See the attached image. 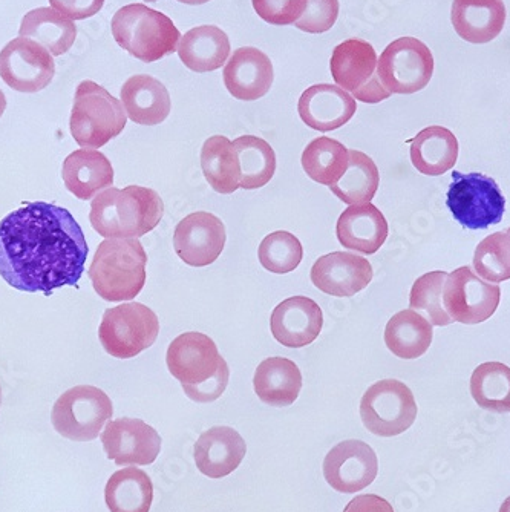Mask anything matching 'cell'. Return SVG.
<instances>
[{
    "mask_svg": "<svg viewBox=\"0 0 510 512\" xmlns=\"http://www.w3.org/2000/svg\"><path fill=\"white\" fill-rule=\"evenodd\" d=\"M88 253L82 227L65 207L36 201L0 221V276L20 292L50 296L77 286Z\"/></svg>",
    "mask_w": 510,
    "mask_h": 512,
    "instance_id": "obj_1",
    "label": "cell"
},
{
    "mask_svg": "<svg viewBox=\"0 0 510 512\" xmlns=\"http://www.w3.org/2000/svg\"><path fill=\"white\" fill-rule=\"evenodd\" d=\"M164 203L157 192L141 186L109 188L92 200L91 220L103 238H140L149 234L163 220Z\"/></svg>",
    "mask_w": 510,
    "mask_h": 512,
    "instance_id": "obj_2",
    "label": "cell"
},
{
    "mask_svg": "<svg viewBox=\"0 0 510 512\" xmlns=\"http://www.w3.org/2000/svg\"><path fill=\"white\" fill-rule=\"evenodd\" d=\"M146 264L148 255L137 238H109L95 252L88 275L100 298L131 301L146 284Z\"/></svg>",
    "mask_w": 510,
    "mask_h": 512,
    "instance_id": "obj_3",
    "label": "cell"
},
{
    "mask_svg": "<svg viewBox=\"0 0 510 512\" xmlns=\"http://www.w3.org/2000/svg\"><path fill=\"white\" fill-rule=\"evenodd\" d=\"M112 34L123 50L144 63L174 54L181 37L170 17L143 4L118 10L112 17Z\"/></svg>",
    "mask_w": 510,
    "mask_h": 512,
    "instance_id": "obj_4",
    "label": "cell"
},
{
    "mask_svg": "<svg viewBox=\"0 0 510 512\" xmlns=\"http://www.w3.org/2000/svg\"><path fill=\"white\" fill-rule=\"evenodd\" d=\"M128 114L103 86L85 80L77 86L69 129L82 149H99L126 128Z\"/></svg>",
    "mask_w": 510,
    "mask_h": 512,
    "instance_id": "obj_5",
    "label": "cell"
},
{
    "mask_svg": "<svg viewBox=\"0 0 510 512\" xmlns=\"http://www.w3.org/2000/svg\"><path fill=\"white\" fill-rule=\"evenodd\" d=\"M446 206L461 226L481 230L503 220L506 198L494 178L480 172L460 174L454 171Z\"/></svg>",
    "mask_w": 510,
    "mask_h": 512,
    "instance_id": "obj_6",
    "label": "cell"
},
{
    "mask_svg": "<svg viewBox=\"0 0 510 512\" xmlns=\"http://www.w3.org/2000/svg\"><path fill=\"white\" fill-rule=\"evenodd\" d=\"M160 333L154 310L140 302H126L108 309L100 324L99 338L108 355L131 359L152 347Z\"/></svg>",
    "mask_w": 510,
    "mask_h": 512,
    "instance_id": "obj_7",
    "label": "cell"
},
{
    "mask_svg": "<svg viewBox=\"0 0 510 512\" xmlns=\"http://www.w3.org/2000/svg\"><path fill=\"white\" fill-rule=\"evenodd\" d=\"M112 414L114 407L105 391L92 385H79L57 399L51 421L60 436L89 442L99 437Z\"/></svg>",
    "mask_w": 510,
    "mask_h": 512,
    "instance_id": "obj_8",
    "label": "cell"
},
{
    "mask_svg": "<svg viewBox=\"0 0 510 512\" xmlns=\"http://www.w3.org/2000/svg\"><path fill=\"white\" fill-rule=\"evenodd\" d=\"M377 60L371 43L360 39L345 40L334 48L330 60L331 76L339 88L350 92L354 100L376 105L391 97L380 82Z\"/></svg>",
    "mask_w": 510,
    "mask_h": 512,
    "instance_id": "obj_9",
    "label": "cell"
},
{
    "mask_svg": "<svg viewBox=\"0 0 510 512\" xmlns=\"http://www.w3.org/2000/svg\"><path fill=\"white\" fill-rule=\"evenodd\" d=\"M377 73L390 94H416L431 82L434 57L416 37H402L386 46L377 60Z\"/></svg>",
    "mask_w": 510,
    "mask_h": 512,
    "instance_id": "obj_10",
    "label": "cell"
},
{
    "mask_svg": "<svg viewBox=\"0 0 510 512\" xmlns=\"http://www.w3.org/2000/svg\"><path fill=\"white\" fill-rule=\"evenodd\" d=\"M360 417L365 428L376 436H399L416 422V399L403 382L383 379L363 394Z\"/></svg>",
    "mask_w": 510,
    "mask_h": 512,
    "instance_id": "obj_11",
    "label": "cell"
},
{
    "mask_svg": "<svg viewBox=\"0 0 510 512\" xmlns=\"http://www.w3.org/2000/svg\"><path fill=\"white\" fill-rule=\"evenodd\" d=\"M501 290L488 283L471 267H460L452 273L443 287V307L452 322L465 325L488 321L500 306Z\"/></svg>",
    "mask_w": 510,
    "mask_h": 512,
    "instance_id": "obj_12",
    "label": "cell"
},
{
    "mask_svg": "<svg viewBox=\"0 0 510 512\" xmlns=\"http://www.w3.org/2000/svg\"><path fill=\"white\" fill-rule=\"evenodd\" d=\"M166 364L183 390L201 387L220 373L227 362L218 352L215 342L198 332L183 333L170 342Z\"/></svg>",
    "mask_w": 510,
    "mask_h": 512,
    "instance_id": "obj_13",
    "label": "cell"
},
{
    "mask_svg": "<svg viewBox=\"0 0 510 512\" xmlns=\"http://www.w3.org/2000/svg\"><path fill=\"white\" fill-rule=\"evenodd\" d=\"M54 74L53 54L27 37L11 40L0 53V77L14 91H42L53 82Z\"/></svg>",
    "mask_w": 510,
    "mask_h": 512,
    "instance_id": "obj_14",
    "label": "cell"
},
{
    "mask_svg": "<svg viewBox=\"0 0 510 512\" xmlns=\"http://www.w3.org/2000/svg\"><path fill=\"white\" fill-rule=\"evenodd\" d=\"M379 462L370 445L362 440L337 444L324 460V476L333 490L344 494L359 493L377 477Z\"/></svg>",
    "mask_w": 510,
    "mask_h": 512,
    "instance_id": "obj_15",
    "label": "cell"
},
{
    "mask_svg": "<svg viewBox=\"0 0 510 512\" xmlns=\"http://www.w3.org/2000/svg\"><path fill=\"white\" fill-rule=\"evenodd\" d=\"M226 227L209 212H195L178 223L174 247L180 260L190 267L215 263L226 246Z\"/></svg>",
    "mask_w": 510,
    "mask_h": 512,
    "instance_id": "obj_16",
    "label": "cell"
},
{
    "mask_svg": "<svg viewBox=\"0 0 510 512\" xmlns=\"http://www.w3.org/2000/svg\"><path fill=\"white\" fill-rule=\"evenodd\" d=\"M103 448L115 465H152L161 451L160 434L146 422L121 417L102 433Z\"/></svg>",
    "mask_w": 510,
    "mask_h": 512,
    "instance_id": "obj_17",
    "label": "cell"
},
{
    "mask_svg": "<svg viewBox=\"0 0 510 512\" xmlns=\"http://www.w3.org/2000/svg\"><path fill=\"white\" fill-rule=\"evenodd\" d=\"M371 281L370 261L350 252L328 253L311 267V283L322 293L337 298H350L367 289Z\"/></svg>",
    "mask_w": 510,
    "mask_h": 512,
    "instance_id": "obj_18",
    "label": "cell"
},
{
    "mask_svg": "<svg viewBox=\"0 0 510 512\" xmlns=\"http://www.w3.org/2000/svg\"><path fill=\"white\" fill-rule=\"evenodd\" d=\"M324 315L318 302L307 296L285 299L273 310L270 318L272 335L288 348H302L321 335Z\"/></svg>",
    "mask_w": 510,
    "mask_h": 512,
    "instance_id": "obj_19",
    "label": "cell"
},
{
    "mask_svg": "<svg viewBox=\"0 0 510 512\" xmlns=\"http://www.w3.org/2000/svg\"><path fill=\"white\" fill-rule=\"evenodd\" d=\"M302 122L319 132L336 131L347 125L357 111L356 100L336 85H314L305 89L298 105Z\"/></svg>",
    "mask_w": 510,
    "mask_h": 512,
    "instance_id": "obj_20",
    "label": "cell"
},
{
    "mask_svg": "<svg viewBox=\"0 0 510 512\" xmlns=\"http://www.w3.org/2000/svg\"><path fill=\"white\" fill-rule=\"evenodd\" d=\"M273 79L272 60L252 46L236 50L224 68L227 91L244 102L262 99L272 88Z\"/></svg>",
    "mask_w": 510,
    "mask_h": 512,
    "instance_id": "obj_21",
    "label": "cell"
},
{
    "mask_svg": "<svg viewBox=\"0 0 510 512\" xmlns=\"http://www.w3.org/2000/svg\"><path fill=\"white\" fill-rule=\"evenodd\" d=\"M246 453V442L230 427L210 428L193 448L198 470L210 479H223L238 470Z\"/></svg>",
    "mask_w": 510,
    "mask_h": 512,
    "instance_id": "obj_22",
    "label": "cell"
},
{
    "mask_svg": "<svg viewBox=\"0 0 510 512\" xmlns=\"http://www.w3.org/2000/svg\"><path fill=\"white\" fill-rule=\"evenodd\" d=\"M388 223L379 207L371 203L354 204L337 221V240L345 249L374 255L388 238Z\"/></svg>",
    "mask_w": 510,
    "mask_h": 512,
    "instance_id": "obj_23",
    "label": "cell"
},
{
    "mask_svg": "<svg viewBox=\"0 0 510 512\" xmlns=\"http://www.w3.org/2000/svg\"><path fill=\"white\" fill-rule=\"evenodd\" d=\"M62 177L74 197L88 201L111 188L114 169L109 158L97 149H79L66 157Z\"/></svg>",
    "mask_w": 510,
    "mask_h": 512,
    "instance_id": "obj_24",
    "label": "cell"
},
{
    "mask_svg": "<svg viewBox=\"0 0 510 512\" xmlns=\"http://www.w3.org/2000/svg\"><path fill=\"white\" fill-rule=\"evenodd\" d=\"M121 103L126 114L137 125L155 126L169 117L172 102L160 80L138 74L121 86Z\"/></svg>",
    "mask_w": 510,
    "mask_h": 512,
    "instance_id": "obj_25",
    "label": "cell"
},
{
    "mask_svg": "<svg viewBox=\"0 0 510 512\" xmlns=\"http://www.w3.org/2000/svg\"><path fill=\"white\" fill-rule=\"evenodd\" d=\"M253 387L264 404L270 407H288L299 398L302 373L298 365L290 359H265L256 368Z\"/></svg>",
    "mask_w": 510,
    "mask_h": 512,
    "instance_id": "obj_26",
    "label": "cell"
},
{
    "mask_svg": "<svg viewBox=\"0 0 510 512\" xmlns=\"http://www.w3.org/2000/svg\"><path fill=\"white\" fill-rule=\"evenodd\" d=\"M177 51L187 68L195 73H210L229 60V37L218 27L203 25L187 31L181 37Z\"/></svg>",
    "mask_w": 510,
    "mask_h": 512,
    "instance_id": "obj_27",
    "label": "cell"
},
{
    "mask_svg": "<svg viewBox=\"0 0 510 512\" xmlns=\"http://www.w3.org/2000/svg\"><path fill=\"white\" fill-rule=\"evenodd\" d=\"M457 137L443 126H429L412 140V166L420 174L439 177L457 165Z\"/></svg>",
    "mask_w": 510,
    "mask_h": 512,
    "instance_id": "obj_28",
    "label": "cell"
},
{
    "mask_svg": "<svg viewBox=\"0 0 510 512\" xmlns=\"http://www.w3.org/2000/svg\"><path fill=\"white\" fill-rule=\"evenodd\" d=\"M19 36L40 43L53 56H62L76 42L77 28L74 20L54 8L43 7L25 14L20 23Z\"/></svg>",
    "mask_w": 510,
    "mask_h": 512,
    "instance_id": "obj_29",
    "label": "cell"
},
{
    "mask_svg": "<svg viewBox=\"0 0 510 512\" xmlns=\"http://www.w3.org/2000/svg\"><path fill=\"white\" fill-rule=\"evenodd\" d=\"M451 20L461 39L481 45L500 36L506 23V7L503 0L489 5H469L454 0Z\"/></svg>",
    "mask_w": 510,
    "mask_h": 512,
    "instance_id": "obj_30",
    "label": "cell"
},
{
    "mask_svg": "<svg viewBox=\"0 0 510 512\" xmlns=\"http://www.w3.org/2000/svg\"><path fill=\"white\" fill-rule=\"evenodd\" d=\"M432 324L416 310L397 313L388 321L385 344L400 359H417L428 352L432 344Z\"/></svg>",
    "mask_w": 510,
    "mask_h": 512,
    "instance_id": "obj_31",
    "label": "cell"
},
{
    "mask_svg": "<svg viewBox=\"0 0 510 512\" xmlns=\"http://www.w3.org/2000/svg\"><path fill=\"white\" fill-rule=\"evenodd\" d=\"M201 168L207 183L218 194L232 195L241 184V165L235 146L224 135L206 140L201 149Z\"/></svg>",
    "mask_w": 510,
    "mask_h": 512,
    "instance_id": "obj_32",
    "label": "cell"
},
{
    "mask_svg": "<svg viewBox=\"0 0 510 512\" xmlns=\"http://www.w3.org/2000/svg\"><path fill=\"white\" fill-rule=\"evenodd\" d=\"M105 500L111 512H149L154 500L151 477L135 467L117 471L106 483Z\"/></svg>",
    "mask_w": 510,
    "mask_h": 512,
    "instance_id": "obj_33",
    "label": "cell"
},
{
    "mask_svg": "<svg viewBox=\"0 0 510 512\" xmlns=\"http://www.w3.org/2000/svg\"><path fill=\"white\" fill-rule=\"evenodd\" d=\"M350 161V151L330 137H319L302 152L305 174L324 186H333L344 177Z\"/></svg>",
    "mask_w": 510,
    "mask_h": 512,
    "instance_id": "obj_34",
    "label": "cell"
},
{
    "mask_svg": "<svg viewBox=\"0 0 510 512\" xmlns=\"http://www.w3.org/2000/svg\"><path fill=\"white\" fill-rule=\"evenodd\" d=\"M241 165V184L244 191L264 188L276 172V154L269 143L255 135H242L232 142Z\"/></svg>",
    "mask_w": 510,
    "mask_h": 512,
    "instance_id": "obj_35",
    "label": "cell"
},
{
    "mask_svg": "<svg viewBox=\"0 0 510 512\" xmlns=\"http://www.w3.org/2000/svg\"><path fill=\"white\" fill-rule=\"evenodd\" d=\"M380 175L373 158L360 151H350V161L344 177L330 186L333 194L344 203H371L379 189Z\"/></svg>",
    "mask_w": 510,
    "mask_h": 512,
    "instance_id": "obj_36",
    "label": "cell"
},
{
    "mask_svg": "<svg viewBox=\"0 0 510 512\" xmlns=\"http://www.w3.org/2000/svg\"><path fill=\"white\" fill-rule=\"evenodd\" d=\"M471 394L478 407L494 413H510V367L484 362L472 373Z\"/></svg>",
    "mask_w": 510,
    "mask_h": 512,
    "instance_id": "obj_37",
    "label": "cell"
},
{
    "mask_svg": "<svg viewBox=\"0 0 510 512\" xmlns=\"http://www.w3.org/2000/svg\"><path fill=\"white\" fill-rule=\"evenodd\" d=\"M474 269L488 283L510 279V234L497 232L484 238L475 249Z\"/></svg>",
    "mask_w": 510,
    "mask_h": 512,
    "instance_id": "obj_38",
    "label": "cell"
},
{
    "mask_svg": "<svg viewBox=\"0 0 510 512\" xmlns=\"http://www.w3.org/2000/svg\"><path fill=\"white\" fill-rule=\"evenodd\" d=\"M258 256L259 263L264 269L284 275L298 269L304 258V249L295 235L285 230H278L262 240Z\"/></svg>",
    "mask_w": 510,
    "mask_h": 512,
    "instance_id": "obj_39",
    "label": "cell"
},
{
    "mask_svg": "<svg viewBox=\"0 0 510 512\" xmlns=\"http://www.w3.org/2000/svg\"><path fill=\"white\" fill-rule=\"evenodd\" d=\"M448 278L446 272H429L420 276L411 289L409 306L416 312L426 313L429 322L437 327L452 324V319L443 307V287Z\"/></svg>",
    "mask_w": 510,
    "mask_h": 512,
    "instance_id": "obj_40",
    "label": "cell"
},
{
    "mask_svg": "<svg viewBox=\"0 0 510 512\" xmlns=\"http://www.w3.org/2000/svg\"><path fill=\"white\" fill-rule=\"evenodd\" d=\"M339 16V0H308L296 28L308 34L330 31Z\"/></svg>",
    "mask_w": 510,
    "mask_h": 512,
    "instance_id": "obj_41",
    "label": "cell"
},
{
    "mask_svg": "<svg viewBox=\"0 0 510 512\" xmlns=\"http://www.w3.org/2000/svg\"><path fill=\"white\" fill-rule=\"evenodd\" d=\"M256 14L272 25H295L301 19L308 0H252Z\"/></svg>",
    "mask_w": 510,
    "mask_h": 512,
    "instance_id": "obj_42",
    "label": "cell"
},
{
    "mask_svg": "<svg viewBox=\"0 0 510 512\" xmlns=\"http://www.w3.org/2000/svg\"><path fill=\"white\" fill-rule=\"evenodd\" d=\"M51 7L71 20H83L102 10L105 0H50Z\"/></svg>",
    "mask_w": 510,
    "mask_h": 512,
    "instance_id": "obj_43",
    "label": "cell"
},
{
    "mask_svg": "<svg viewBox=\"0 0 510 512\" xmlns=\"http://www.w3.org/2000/svg\"><path fill=\"white\" fill-rule=\"evenodd\" d=\"M344 512H394L390 502L376 494L357 496L345 506Z\"/></svg>",
    "mask_w": 510,
    "mask_h": 512,
    "instance_id": "obj_44",
    "label": "cell"
},
{
    "mask_svg": "<svg viewBox=\"0 0 510 512\" xmlns=\"http://www.w3.org/2000/svg\"><path fill=\"white\" fill-rule=\"evenodd\" d=\"M458 2L469 5H489L495 2V0H458Z\"/></svg>",
    "mask_w": 510,
    "mask_h": 512,
    "instance_id": "obj_45",
    "label": "cell"
},
{
    "mask_svg": "<svg viewBox=\"0 0 510 512\" xmlns=\"http://www.w3.org/2000/svg\"><path fill=\"white\" fill-rule=\"evenodd\" d=\"M5 109H7V99H5V94L0 89V117L4 115Z\"/></svg>",
    "mask_w": 510,
    "mask_h": 512,
    "instance_id": "obj_46",
    "label": "cell"
},
{
    "mask_svg": "<svg viewBox=\"0 0 510 512\" xmlns=\"http://www.w3.org/2000/svg\"><path fill=\"white\" fill-rule=\"evenodd\" d=\"M178 2L186 5H204L210 2V0H178Z\"/></svg>",
    "mask_w": 510,
    "mask_h": 512,
    "instance_id": "obj_47",
    "label": "cell"
},
{
    "mask_svg": "<svg viewBox=\"0 0 510 512\" xmlns=\"http://www.w3.org/2000/svg\"><path fill=\"white\" fill-rule=\"evenodd\" d=\"M500 512H510V496L504 500L503 505H501Z\"/></svg>",
    "mask_w": 510,
    "mask_h": 512,
    "instance_id": "obj_48",
    "label": "cell"
},
{
    "mask_svg": "<svg viewBox=\"0 0 510 512\" xmlns=\"http://www.w3.org/2000/svg\"><path fill=\"white\" fill-rule=\"evenodd\" d=\"M144 2H149V4H154V2H158V0H144Z\"/></svg>",
    "mask_w": 510,
    "mask_h": 512,
    "instance_id": "obj_49",
    "label": "cell"
},
{
    "mask_svg": "<svg viewBox=\"0 0 510 512\" xmlns=\"http://www.w3.org/2000/svg\"><path fill=\"white\" fill-rule=\"evenodd\" d=\"M0 404H2V388H0Z\"/></svg>",
    "mask_w": 510,
    "mask_h": 512,
    "instance_id": "obj_50",
    "label": "cell"
},
{
    "mask_svg": "<svg viewBox=\"0 0 510 512\" xmlns=\"http://www.w3.org/2000/svg\"><path fill=\"white\" fill-rule=\"evenodd\" d=\"M507 234H510V227L506 230Z\"/></svg>",
    "mask_w": 510,
    "mask_h": 512,
    "instance_id": "obj_51",
    "label": "cell"
}]
</instances>
